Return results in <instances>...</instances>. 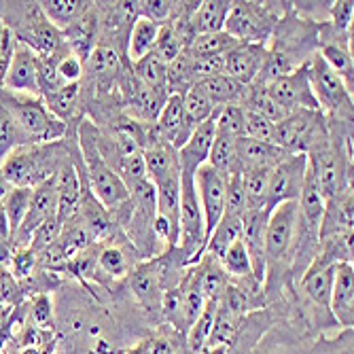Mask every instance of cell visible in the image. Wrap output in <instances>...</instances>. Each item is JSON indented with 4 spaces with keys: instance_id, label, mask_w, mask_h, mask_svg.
<instances>
[{
    "instance_id": "1",
    "label": "cell",
    "mask_w": 354,
    "mask_h": 354,
    "mask_svg": "<svg viewBox=\"0 0 354 354\" xmlns=\"http://www.w3.org/2000/svg\"><path fill=\"white\" fill-rule=\"evenodd\" d=\"M71 164V153L64 142H47V145H32L13 151L3 164L0 172L7 178L11 187H28L35 189L41 183L57 176L64 168Z\"/></svg>"
},
{
    "instance_id": "2",
    "label": "cell",
    "mask_w": 354,
    "mask_h": 354,
    "mask_svg": "<svg viewBox=\"0 0 354 354\" xmlns=\"http://www.w3.org/2000/svg\"><path fill=\"white\" fill-rule=\"evenodd\" d=\"M79 147L83 155L85 172L89 176V193L98 200L106 210H117L127 204L130 200V191L123 185L117 170L106 162L98 147V130L89 123L81 121L79 127Z\"/></svg>"
},
{
    "instance_id": "3",
    "label": "cell",
    "mask_w": 354,
    "mask_h": 354,
    "mask_svg": "<svg viewBox=\"0 0 354 354\" xmlns=\"http://www.w3.org/2000/svg\"><path fill=\"white\" fill-rule=\"evenodd\" d=\"M0 102L11 111L32 145L57 142L66 132V123L45 106L41 95H21L0 89Z\"/></svg>"
},
{
    "instance_id": "4",
    "label": "cell",
    "mask_w": 354,
    "mask_h": 354,
    "mask_svg": "<svg viewBox=\"0 0 354 354\" xmlns=\"http://www.w3.org/2000/svg\"><path fill=\"white\" fill-rule=\"evenodd\" d=\"M327 117L320 111H295L280 123H276L274 145L284 153L310 155L316 149L331 142Z\"/></svg>"
},
{
    "instance_id": "5",
    "label": "cell",
    "mask_w": 354,
    "mask_h": 354,
    "mask_svg": "<svg viewBox=\"0 0 354 354\" xmlns=\"http://www.w3.org/2000/svg\"><path fill=\"white\" fill-rule=\"evenodd\" d=\"M297 202H286L270 212L266 230V266L280 268L293 263L295 238H297Z\"/></svg>"
},
{
    "instance_id": "6",
    "label": "cell",
    "mask_w": 354,
    "mask_h": 354,
    "mask_svg": "<svg viewBox=\"0 0 354 354\" xmlns=\"http://www.w3.org/2000/svg\"><path fill=\"white\" fill-rule=\"evenodd\" d=\"M308 77L320 113L327 111L329 115H344L346 121H352V91L342 77L320 59L318 53H314L308 62Z\"/></svg>"
},
{
    "instance_id": "7",
    "label": "cell",
    "mask_w": 354,
    "mask_h": 354,
    "mask_svg": "<svg viewBox=\"0 0 354 354\" xmlns=\"http://www.w3.org/2000/svg\"><path fill=\"white\" fill-rule=\"evenodd\" d=\"M276 17L272 7L259 3H234L225 21V32L238 43H257L266 45L276 28Z\"/></svg>"
},
{
    "instance_id": "8",
    "label": "cell",
    "mask_w": 354,
    "mask_h": 354,
    "mask_svg": "<svg viewBox=\"0 0 354 354\" xmlns=\"http://www.w3.org/2000/svg\"><path fill=\"white\" fill-rule=\"evenodd\" d=\"M306 172H308V155L301 153H293V155L288 153L280 164H276L270 176L266 208L272 212L280 204L299 202L306 183Z\"/></svg>"
},
{
    "instance_id": "9",
    "label": "cell",
    "mask_w": 354,
    "mask_h": 354,
    "mask_svg": "<svg viewBox=\"0 0 354 354\" xmlns=\"http://www.w3.org/2000/svg\"><path fill=\"white\" fill-rule=\"evenodd\" d=\"M266 89L272 98L276 100V104L280 109H284L286 115H291L295 111H320L318 102L312 93V85H310V77H308V64H304L301 68L288 73L280 79H276L274 83H270Z\"/></svg>"
},
{
    "instance_id": "10",
    "label": "cell",
    "mask_w": 354,
    "mask_h": 354,
    "mask_svg": "<svg viewBox=\"0 0 354 354\" xmlns=\"http://www.w3.org/2000/svg\"><path fill=\"white\" fill-rule=\"evenodd\" d=\"M193 183H196V191L200 198L206 242H208L212 230L218 225V221L225 212V187H227V176L216 172L212 166L204 164L196 170V174H193Z\"/></svg>"
},
{
    "instance_id": "11",
    "label": "cell",
    "mask_w": 354,
    "mask_h": 354,
    "mask_svg": "<svg viewBox=\"0 0 354 354\" xmlns=\"http://www.w3.org/2000/svg\"><path fill=\"white\" fill-rule=\"evenodd\" d=\"M335 266H337V261H333L331 257L318 252L316 259H312L310 266L301 274L299 286H301L304 295L310 299V304L316 310H327L329 312V299H331Z\"/></svg>"
},
{
    "instance_id": "12",
    "label": "cell",
    "mask_w": 354,
    "mask_h": 354,
    "mask_svg": "<svg viewBox=\"0 0 354 354\" xmlns=\"http://www.w3.org/2000/svg\"><path fill=\"white\" fill-rule=\"evenodd\" d=\"M268 59V47L257 43H240L230 53H225V71L230 79L250 87L254 85L257 77L261 75V68Z\"/></svg>"
},
{
    "instance_id": "13",
    "label": "cell",
    "mask_w": 354,
    "mask_h": 354,
    "mask_svg": "<svg viewBox=\"0 0 354 354\" xmlns=\"http://www.w3.org/2000/svg\"><path fill=\"white\" fill-rule=\"evenodd\" d=\"M329 314L342 329L354 327V268L352 263L339 261L335 266Z\"/></svg>"
},
{
    "instance_id": "14",
    "label": "cell",
    "mask_w": 354,
    "mask_h": 354,
    "mask_svg": "<svg viewBox=\"0 0 354 354\" xmlns=\"http://www.w3.org/2000/svg\"><path fill=\"white\" fill-rule=\"evenodd\" d=\"M0 89L11 91V93H21V95H41L39 79H37V53L30 47L21 43L15 45L9 73Z\"/></svg>"
},
{
    "instance_id": "15",
    "label": "cell",
    "mask_w": 354,
    "mask_h": 354,
    "mask_svg": "<svg viewBox=\"0 0 354 354\" xmlns=\"http://www.w3.org/2000/svg\"><path fill=\"white\" fill-rule=\"evenodd\" d=\"M214 136H216V113L208 121L198 125L187 138V142L176 151L180 174H196V170L208 162Z\"/></svg>"
},
{
    "instance_id": "16",
    "label": "cell",
    "mask_w": 354,
    "mask_h": 354,
    "mask_svg": "<svg viewBox=\"0 0 354 354\" xmlns=\"http://www.w3.org/2000/svg\"><path fill=\"white\" fill-rule=\"evenodd\" d=\"M155 132L159 138L176 151L187 142L189 134L185 130V117H183V93L172 91L168 95L162 113H159L155 121Z\"/></svg>"
},
{
    "instance_id": "17",
    "label": "cell",
    "mask_w": 354,
    "mask_h": 354,
    "mask_svg": "<svg viewBox=\"0 0 354 354\" xmlns=\"http://www.w3.org/2000/svg\"><path fill=\"white\" fill-rule=\"evenodd\" d=\"M288 153L272 142H259L252 138H238L236 140V157L240 174L254 168H274L280 164Z\"/></svg>"
},
{
    "instance_id": "18",
    "label": "cell",
    "mask_w": 354,
    "mask_h": 354,
    "mask_svg": "<svg viewBox=\"0 0 354 354\" xmlns=\"http://www.w3.org/2000/svg\"><path fill=\"white\" fill-rule=\"evenodd\" d=\"M123 87L127 93V104L136 111V115L147 123H155L170 93H162L142 85L134 75H130V79H123Z\"/></svg>"
},
{
    "instance_id": "19",
    "label": "cell",
    "mask_w": 354,
    "mask_h": 354,
    "mask_svg": "<svg viewBox=\"0 0 354 354\" xmlns=\"http://www.w3.org/2000/svg\"><path fill=\"white\" fill-rule=\"evenodd\" d=\"M55 185H57V210H55V216L64 225L77 212V208L81 204V196H83L81 176L77 174V166L73 162L57 174Z\"/></svg>"
},
{
    "instance_id": "20",
    "label": "cell",
    "mask_w": 354,
    "mask_h": 354,
    "mask_svg": "<svg viewBox=\"0 0 354 354\" xmlns=\"http://www.w3.org/2000/svg\"><path fill=\"white\" fill-rule=\"evenodd\" d=\"M196 85V83H193ZM202 87V91L210 98V102L216 109L223 106H244L246 95H248V87L230 79L227 75H218V77H210L198 83Z\"/></svg>"
},
{
    "instance_id": "21",
    "label": "cell",
    "mask_w": 354,
    "mask_h": 354,
    "mask_svg": "<svg viewBox=\"0 0 354 354\" xmlns=\"http://www.w3.org/2000/svg\"><path fill=\"white\" fill-rule=\"evenodd\" d=\"M130 286H132L134 295L142 301V306H147L149 310L162 308L166 291H164V284L159 280V274H157L153 261H149L132 272Z\"/></svg>"
},
{
    "instance_id": "22",
    "label": "cell",
    "mask_w": 354,
    "mask_h": 354,
    "mask_svg": "<svg viewBox=\"0 0 354 354\" xmlns=\"http://www.w3.org/2000/svg\"><path fill=\"white\" fill-rule=\"evenodd\" d=\"M232 5L234 3H227V0H206V3H200L196 13L189 17L196 37L212 35V32H223L225 21H227V15L232 11Z\"/></svg>"
},
{
    "instance_id": "23",
    "label": "cell",
    "mask_w": 354,
    "mask_h": 354,
    "mask_svg": "<svg viewBox=\"0 0 354 354\" xmlns=\"http://www.w3.org/2000/svg\"><path fill=\"white\" fill-rule=\"evenodd\" d=\"M214 113H216V106L210 102V98L202 91L198 83L191 85L183 93V117H185V130L189 136L198 125L208 121Z\"/></svg>"
},
{
    "instance_id": "24",
    "label": "cell",
    "mask_w": 354,
    "mask_h": 354,
    "mask_svg": "<svg viewBox=\"0 0 354 354\" xmlns=\"http://www.w3.org/2000/svg\"><path fill=\"white\" fill-rule=\"evenodd\" d=\"M39 7L49 19V24H53L62 32L77 24L89 11L91 5L83 3V0H45V3H39Z\"/></svg>"
},
{
    "instance_id": "25",
    "label": "cell",
    "mask_w": 354,
    "mask_h": 354,
    "mask_svg": "<svg viewBox=\"0 0 354 354\" xmlns=\"http://www.w3.org/2000/svg\"><path fill=\"white\" fill-rule=\"evenodd\" d=\"M157 35H159V26L145 19V17H136L132 28H130V41H127V57L130 62H138L140 57H145L147 53L153 51L155 47V41H157Z\"/></svg>"
},
{
    "instance_id": "26",
    "label": "cell",
    "mask_w": 354,
    "mask_h": 354,
    "mask_svg": "<svg viewBox=\"0 0 354 354\" xmlns=\"http://www.w3.org/2000/svg\"><path fill=\"white\" fill-rule=\"evenodd\" d=\"M132 75L147 87L168 93L170 85H168V64H164L153 51L147 53L145 57H140L138 62H134V71Z\"/></svg>"
},
{
    "instance_id": "27",
    "label": "cell",
    "mask_w": 354,
    "mask_h": 354,
    "mask_svg": "<svg viewBox=\"0 0 354 354\" xmlns=\"http://www.w3.org/2000/svg\"><path fill=\"white\" fill-rule=\"evenodd\" d=\"M240 234H242V218L232 216V214H223L206 242L204 254H212L216 259H221L223 252L227 250L236 240H240Z\"/></svg>"
},
{
    "instance_id": "28",
    "label": "cell",
    "mask_w": 354,
    "mask_h": 354,
    "mask_svg": "<svg viewBox=\"0 0 354 354\" xmlns=\"http://www.w3.org/2000/svg\"><path fill=\"white\" fill-rule=\"evenodd\" d=\"M24 147H32L30 138L19 127L11 111L0 102V164H3L13 151L24 149Z\"/></svg>"
},
{
    "instance_id": "29",
    "label": "cell",
    "mask_w": 354,
    "mask_h": 354,
    "mask_svg": "<svg viewBox=\"0 0 354 354\" xmlns=\"http://www.w3.org/2000/svg\"><path fill=\"white\" fill-rule=\"evenodd\" d=\"M274 168H254L242 172V187L246 196V210L252 208H266L268 204V189H270V176Z\"/></svg>"
},
{
    "instance_id": "30",
    "label": "cell",
    "mask_w": 354,
    "mask_h": 354,
    "mask_svg": "<svg viewBox=\"0 0 354 354\" xmlns=\"http://www.w3.org/2000/svg\"><path fill=\"white\" fill-rule=\"evenodd\" d=\"M240 43L223 30V32H212V35L193 37L185 51L191 57H208V55H225V53H230Z\"/></svg>"
},
{
    "instance_id": "31",
    "label": "cell",
    "mask_w": 354,
    "mask_h": 354,
    "mask_svg": "<svg viewBox=\"0 0 354 354\" xmlns=\"http://www.w3.org/2000/svg\"><path fill=\"white\" fill-rule=\"evenodd\" d=\"M83 68H87V73L91 77L113 79L121 71V59H119V53L113 47H109V45H95L93 51L89 53V57L85 59Z\"/></svg>"
},
{
    "instance_id": "32",
    "label": "cell",
    "mask_w": 354,
    "mask_h": 354,
    "mask_svg": "<svg viewBox=\"0 0 354 354\" xmlns=\"http://www.w3.org/2000/svg\"><path fill=\"white\" fill-rule=\"evenodd\" d=\"M208 166H212L216 172L230 176V174H240L238 170V157H236V138L230 136H214V142L210 147L208 155Z\"/></svg>"
},
{
    "instance_id": "33",
    "label": "cell",
    "mask_w": 354,
    "mask_h": 354,
    "mask_svg": "<svg viewBox=\"0 0 354 354\" xmlns=\"http://www.w3.org/2000/svg\"><path fill=\"white\" fill-rule=\"evenodd\" d=\"M214 316H216V301H206L202 314L187 331V350L191 354H200L208 346L212 325H214Z\"/></svg>"
},
{
    "instance_id": "34",
    "label": "cell",
    "mask_w": 354,
    "mask_h": 354,
    "mask_svg": "<svg viewBox=\"0 0 354 354\" xmlns=\"http://www.w3.org/2000/svg\"><path fill=\"white\" fill-rule=\"evenodd\" d=\"M223 272L227 274V278L232 280H246V278H254L252 276V268H250V259L248 252L242 240H236L227 250L223 252V257L218 259Z\"/></svg>"
},
{
    "instance_id": "35",
    "label": "cell",
    "mask_w": 354,
    "mask_h": 354,
    "mask_svg": "<svg viewBox=\"0 0 354 354\" xmlns=\"http://www.w3.org/2000/svg\"><path fill=\"white\" fill-rule=\"evenodd\" d=\"M95 268H98L102 274H106L109 278L113 280H119V278H125L132 270V263L127 259V254L121 246L117 244H111V246H104L98 257H95Z\"/></svg>"
},
{
    "instance_id": "36",
    "label": "cell",
    "mask_w": 354,
    "mask_h": 354,
    "mask_svg": "<svg viewBox=\"0 0 354 354\" xmlns=\"http://www.w3.org/2000/svg\"><path fill=\"white\" fill-rule=\"evenodd\" d=\"M30 198H32V189H28V187H13L11 193L3 202V210H5L7 221H9L11 236L19 230V225L26 218V212H28V206H30Z\"/></svg>"
},
{
    "instance_id": "37",
    "label": "cell",
    "mask_w": 354,
    "mask_h": 354,
    "mask_svg": "<svg viewBox=\"0 0 354 354\" xmlns=\"http://www.w3.org/2000/svg\"><path fill=\"white\" fill-rule=\"evenodd\" d=\"M77 98H79V83H75V85H64L62 89H57V91H53L49 95H43V102H45V106L59 121H64L68 115L75 113Z\"/></svg>"
},
{
    "instance_id": "38",
    "label": "cell",
    "mask_w": 354,
    "mask_h": 354,
    "mask_svg": "<svg viewBox=\"0 0 354 354\" xmlns=\"http://www.w3.org/2000/svg\"><path fill=\"white\" fill-rule=\"evenodd\" d=\"M183 51H185V45H183L180 37L176 35V30L172 28V24L159 26V35H157L155 47H153V53L164 64H172Z\"/></svg>"
},
{
    "instance_id": "39",
    "label": "cell",
    "mask_w": 354,
    "mask_h": 354,
    "mask_svg": "<svg viewBox=\"0 0 354 354\" xmlns=\"http://www.w3.org/2000/svg\"><path fill=\"white\" fill-rule=\"evenodd\" d=\"M216 134L230 138H244V106L216 109Z\"/></svg>"
},
{
    "instance_id": "40",
    "label": "cell",
    "mask_w": 354,
    "mask_h": 354,
    "mask_svg": "<svg viewBox=\"0 0 354 354\" xmlns=\"http://www.w3.org/2000/svg\"><path fill=\"white\" fill-rule=\"evenodd\" d=\"M28 323L39 327V329H47V331L55 329V312H53L51 297L47 293H39V295H35V299L30 301Z\"/></svg>"
},
{
    "instance_id": "41",
    "label": "cell",
    "mask_w": 354,
    "mask_h": 354,
    "mask_svg": "<svg viewBox=\"0 0 354 354\" xmlns=\"http://www.w3.org/2000/svg\"><path fill=\"white\" fill-rule=\"evenodd\" d=\"M244 138H252L259 142H272L276 138V123L244 109Z\"/></svg>"
},
{
    "instance_id": "42",
    "label": "cell",
    "mask_w": 354,
    "mask_h": 354,
    "mask_svg": "<svg viewBox=\"0 0 354 354\" xmlns=\"http://www.w3.org/2000/svg\"><path fill=\"white\" fill-rule=\"evenodd\" d=\"M59 232H62V223L57 221V216L47 218L45 223L39 225L35 232H32L30 248L35 250V254H43L45 250H49L55 244V240L59 238Z\"/></svg>"
},
{
    "instance_id": "43",
    "label": "cell",
    "mask_w": 354,
    "mask_h": 354,
    "mask_svg": "<svg viewBox=\"0 0 354 354\" xmlns=\"http://www.w3.org/2000/svg\"><path fill=\"white\" fill-rule=\"evenodd\" d=\"M308 354H354V329H342L337 337H320Z\"/></svg>"
},
{
    "instance_id": "44",
    "label": "cell",
    "mask_w": 354,
    "mask_h": 354,
    "mask_svg": "<svg viewBox=\"0 0 354 354\" xmlns=\"http://www.w3.org/2000/svg\"><path fill=\"white\" fill-rule=\"evenodd\" d=\"M37 266H39V259H37L35 250H32L30 246L13 248V257H11L9 270H11V274H13L19 282H24V280H28V278L35 276Z\"/></svg>"
},
{
    "instance_id": "45",
    "label": "cell",
    "mask_w": 354,
    "mask_h": 354,
    "mask_svg": "<svg viewBox=\"0 0 354 354\" xmlns=\"http://www.w3.org/2000/svg\"><path fill=\"white\" fill-rule=\"evenodd\" d=\"M24 297L26 293L21 288V282L11 274V270H0V304L5 308H17L21 306Z\"/></svg>"
},
{
    "instance_id": "46",
    "label": "cell",
    "mask_w": 354,
    "mask_h": 354,
    "mask_svg": "<svg viewBox=\"0 0 354 354\" xmlns=\"http://www.w3.org/2000/svg\"><path fill=\"white\" fill-rule=\"evenodd\" d=\"M172 13H174V3H168V0H147V3H138V15L157 26L170 24Z\"/></svg>"
},
{
    "instance_id": "47",
    "label": "cell",
    "mask_w": 354,
    "mask_h": 354,
    "mask_svg": "<svg viewBox=\"0 0 354 354\" xmlns=\"http://www.w3.org/2000/svg\"><path fill=\"white\" fill-rule=\"evenodd\" d=\"M15 35L11 32V28H7L3 21H0V87H3V81L9 73L11 66V59L15 53Z\"/></svg>"
},
{
    "instance_id": "48",
    "label": "cell",
    "mask_w": 354,
    "mask_h": 354,
    "mask_svg": "<svg viewBox=\"0 0 354 354\" xmlns=\"http://www.w3.org/2000/svg\"><path fill=\"white\" fill-rule=\"evenodd\" d=\"M57 75L66 85L79 83L83 77V62L77 55H73L68 49L64 55H57Z\"/></svg>"
},
{
    "instance_id": "49",
    "label": "cell",
    "mask_w": 354,
    "mask_h": 354,
    "mask_svg": "<svg viewBox=\"0 0 354 354\" xmlns=\"http://www.w3.org/2000/svg\"><path fill=\"white\" fill-rule=\"evenodd\" d=\"M178 344V331H162L149 339V354H185Z\"/></svg>"
},
{
    "instance_id": "50",
    "label": "cell",
    "mask_w": 354,
    "mask_h": 354,
    "mask_svg": "<svg viewBox=\"0 0 354 354\" xmlns=\"http://www.w3.org/2000/svg\"><path fill=\"white\" fill-rule=\"evenodd\" d=\"M352 15H354V3H350V0H339V3H333V7H331V26L342 30V32H350Z\"/></svg>"
},
{
    "instance_id": "51",
    "label": "cell",
    "mask_w": 354,
    "mask_h": 354,
    "mask_svg": "<svg viewBox=\"0 0 354 354\" xmlns=\"http://www.w3.org/2000/svg\"><path fill=\"white\" fill-rule=\"evenodd\" d=\"M11 240V230H9V221H7V214L0 206V242H9Z\"/></svg>"
},
{
    "instance_id": "52",
    "label": "cell",
    "mask_w": 354,
    "mask_h": 354,
    "mask_svg": "<svg viewBox=\"0 0 354 354\" xmlns=\"http://www.w3.org/2000/svg\"><path fill=\"white\" fill-rule=\"evenodd\" d=\"M11 185L7 183V178L3 176V172H0V206H3V202H5V198L11 193Z\"/></svg>"
},
{
    "instance_id": "53",
    "label": "cell",
    "mask_w": 354,
    "mask_h": 354,
    "mask_svg": "<svg viewBox=\"0 0 354 354\" xmlns=\"http://www.w3.org/2000/svg\"><path fill=\"white\" fill-rule=\"evenodd\" d=\"M123 354H149V339H142V342H138L134 348L125 350Z\"/></svg>"
},
{
    "instance_id": "54",
    "label": "cell",
    "mask_w": 354,
    "mask_h": 354,
    "mask_svg": "<svg viewBox=\"0 0 354 354\" xmlns=\"http://www.w3.org/2000/svg\"><path fill=\"white\" fill-rule=\"evenodd\" d=\"M17 354H45V352L39 346H21Z\"/></svg>"
},
{
    "instance_id": "55",
    "label": "cell",
    "mask_w": 354,
    "mask_h": 354,
    "mask_svg": "<svg viewBox=\"0 0 354 354\" xmlns=\"http://www.w3.org/2000/svg\"><path fill=\"white\" fill-rule=\"evenodd\" d=\"M200 354H227V348H223V346H208Z\"/></svg>"
},
{
    "instance_id": "56",
    "label": "cell",
    "mask_w": 354,
    "mask_h": 354,
    "mask_svg": "<svg viewBox=\"0 0 354 354\" xmlns=\"http://www.w3.org/2000/svg\"><path fill=\"white\" fill-rule=\"evenodd\" d=\"M248 354H278V352L272 350V348H252Z\"/></svg>"
},
{
    "instance_id": "57",
    "label": "cell",
    "mask_w": 354,
    "mask_h": 354,
    "mask_svg": "<svg viewBox=\"0 0 354 354\" xmlns=\"http://www.w3.org/2000/svg\"><path fill=\"white\" fill-rule=\"evenodd\" d=\"M7 310H9V308H5L3 304H0V320H3V316L7 314Z\"/></svg>"
}]
</instances>
